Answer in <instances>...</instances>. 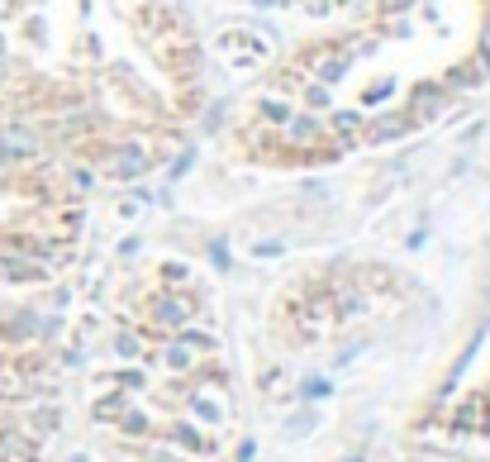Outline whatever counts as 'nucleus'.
Wrapping results in <instances>:
<instances>
[{
  "instance_id": "obj_2",
  "label": "nucleus",
  "mask_w": 490,
  "mask_h": 462,
  "mask_svg": "<svg viewBox=\"0 0 490 462\" xmlns=\"http://www.w3.org/2000/svg\"><path fill=\"white\" fill-rule=\"evenodd\" d=\"M490 86V0H362L243 91L229 153L314 172L434 129Z\"/></svg>"
},
{
  "instance_id": "obj_1",
  "label": "nucleus",
  "mask_w": 490,
  "mask_h": 462,
  "mask_svg": "<svg viewBox=\"0 0 490 462\" xmlns=\"http://www.w3.org/2000/svg\"><path fill=\"white\" fill-rule=\"evenodd\" d=\"M210 105L186 0H0V119L91 186L176 163Z\"/></svg>"
},
{
  "instance_id": "obj_3",
  "label": "nucleus",
  "mask_w": 490,
  "mask_h": 462,
  "mask_svg": "<svg viewBox=\"0 0 490 462\" xmlns=\"http://www.w3.org/2000/svg\"><path fill=\"white\" fill-rule=\"evenodd\" d=\"M91 419L138 462H215L233 434V377L210 276L148 258L109 300L91 357Z\"/></svg>"
},
{
  "instance_id": "obj_5",
  "label": "nucleus",
  "mask_w": 490,
  "mask_h": 462,
  "mask_svg": "<svg viewBox=\"0 0 490 462\" xmlns=\"http://www.w3.org/2000/svg\"><path fill=\"white\" fill-rule=\"evenodd\" d=\"M62 434V367L48 338L0 310V462H53Z\"/></svg>"
},
{
  "instance_id": "obj_4",
  "label": "nucleus",
  "mask_w": 490,
  "mask_h": 462,
  "mask_svg": "<svg viewBox=\"0 0 490 462\" xmlns=\"http://www.w3.org/2000/svg\"><path fill=\"white\" fill-rule=\"evenodd\" d=\"M91 181L20 124L0 119V286L38 291L82 262Z\"/></svg>"
}]
</instances>
